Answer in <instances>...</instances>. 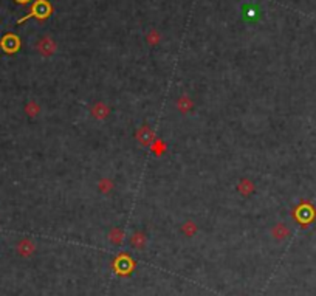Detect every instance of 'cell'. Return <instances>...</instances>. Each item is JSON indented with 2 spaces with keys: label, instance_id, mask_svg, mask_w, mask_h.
Instances as JSON below:
<instances>
[{
  "label": "cell",
  "instance_id": "cell-12",
  "mask_svg": "<svg viewBox=\"0 0 316 296\" xmlns=\"http://www.w3.org/2000/svg\"><path fill=\"white\" fill-rule=\"evenodd\" d=\"M113 188H115V183H113L112 178L104 177L98 182V191L103 192V194H109L110 191H113Z\"/></svg>",
  "mask_w": 316,
  "mask_h": 296
},
{
  "label": "cell",
  "instance_id": "cell-16",
  "mask_svg": "<svg viewBox=\"0 0 316 296\" xmlns=\"http://www.w3.org/2000/svg\"><path fill=\"white\" fill-rule=\"evenodd\" d=\"M16 2H17V3H28L30 0H16Z\"/></svg>",
  "mask_w": 316,
  "mask_h": 296
},
{
  "label": "cell",
  "instance_id": "cell-1",
  "mask_svg": "<svg viewBox=\"0 0 316 296\" xmlns=\"http://www.w3.org/2000/svg\"><path fill=\"white\" fill-rule=\"evenodd\" d=\"M51 13H53V8H51L48 0H36V2L33 3V6H31L30 13L26 16H23L22 19L17 21V23H22L25 21H28L30 17H36V19H39V21H45V19H48V17L51 16Z\"/></svg>",
  "mask_w": 316,
  "mask_h": 296
},
{
  "label": "cell",
  "instance_id": "cell-3",
  "mask_svg": "<svg viewBox=\"0 0 316 296\" xmlns=\"http://www.w3.org/2000/svg\"><path fill=\"white\" fill-rule=\"evenodd\" d=\"M137 140L143 146H150L152 143L155 141V133H153V130L150 129V126H147V124L141 126L137 132Z\"/></svg>",
  "mask_w": 316,
  "mask_h": 296
},
{
  "label": "cell",
  "instance_id": "cell-14",
  "mask_svg": "<svg viewBox=\"0 0 316 296\" xmlns=\"http://www.w3.org/2000/svg\"><path fill=\"white\" fill-rule=\"evenodd\" d=\"M25 112L28 116H38L41 113V106L36 101H30L28 104L25 106Z\"/></svg>",
  "mask_w": 316,
  "mask_h": 296
},
{
  "label": "cell",
  "instance_id": "cell-8",
  "mask_svg": "<svg viewBox=\"0 0 316 296\" xmlns=\"http://www.w3.org/2000/svg\"><path fill=\"white\" fill-rule=\"evenodd\" d=\"M237 191L243 197H250V195L254 194L256 185H254V182H253V180H250V178H242V180L237 183Z\"/></svg>",
  "mask_w": 316,
  "mask_h": 296
},
{
  "label": "cell",
  "instance_id": "cell-9",
  "mask_svg": "<svg viewBox=\"0 0 316 296\" xmlns=\"http://www.w3.org/2000/svg\"><path fill=\"white\" fill-rule=\"evenodd\" d=\"M272 236L276 239V240H284L290 236V228H288L285 223L282 222H277L276 225L272 228Z\"/></svg>",
  "mask_w": 316,
  "mask_h": 296
},
{
  "label": "cell",
  "instance_id": "cell-10",
  "mask_svg": "<svg viewBox=\"0 0 316 296\" xmlns=\"http://www.w3.org/2000/svg\"><path fill=\"white\" fill-rule=\"evenodd\" d=\"M192 107H194V101L191 100V96H188V95H182L177 100V109H178V112L180 113H183V115H186V113H189L192 110Z\"/></svg>",
  "mask_w": 316,
  "mask_h": 296
},
{
  "label": "cell",
  "instance_id": "cell-2",
  "mask_svg": "<svg viewBox=\"0 0 316 296\" xmlns=\"http://www.w3.org/2000/svg\"><path fill=\"white\" fill-rule=\"evenodd\" d=\"M90 113H92L95 120L104 121L107 116L110 115V107L107 106L104 101H96L92 107H90Z\"/></svg>",
  "mask_w": 316,
  "mask_h": 296
},
{
  "label": "cell",
  "instance_id": "cell-17",
  "mask_svg": "<svg viewBox=\"0 0 316 296\" xmlns=\"http://www.w3.org/2000/svg\"><path fill=\"white\" fill-rule=\"evenodd\" d=\"M240 296H245V295H240Z\"/></svg>",
  "mask_w": 316,
  "mask_h": 296
},
{
  "label": "cell",
  "instance_id": "cell-7",
  "mask_svg": "<svg viewBox=\"0 0 316 296\" xmlns=\"http://www.w3.org/2000/svg\"><path fill=\"white\" fill-rule=\"evenodd\" d=\"M130 245L135 248V250H144L147 245V234L146 233H143V231H135L132 233V236H130Z\"/></svg>",
  "mask_w": 316,
  "mask_h": 296
},
{
  "label": "cell",
  "instance_id": "cell-13",
  "mask_svg": "<svg viewBox=\"0 0 316 296\" xmlns=\"http://www.w3.org/2000/svg\"><path fill=\"white\" fill-rule=\"evenodd\" d=\"M182 233L186 237H192L195 233H197V225L192 220H186L183 225H182Z\"/></svg>",
  "mask_w": 316,
  "mask_h": 296
},
{
  "label": "cell",
  "instance_id": "cell-15",
  "mask_svg": "<svg viewBox=\"0 0 316 296\" xmlns=\"http://www.w3.org/2000/svg\"><path fill=\"white\" fill-rule=\"evenodd\" d=\"M146 41L150 43V45H157V43L160 42V33L155 31V30H152V31L146 36Z\"/></svg>",
  "mask_w": 316,
  "mask_h": 296
},
{
  "label": "cell",
  "instance_id": "cell-6",
  "mask_svg": "<svg viewBox=\"0 0 316 296\" xmlns=\"http://www.w3.org/2000/svg\"><path fill=\"white\" fill-rule=\"evenodd\" d=\"M34 251H36V245H34V242L30 239H22V240H19V244H17V253H19L22 257L33 256Z\"/></svg>",
  "mask_w": 316,
  "mask_h": 296
},
{
  "label": "cell",
  "instance_id": "cell-11",
  "mask_svg": "<svg viewBox=\"0 0 316 296\" xmlns=\"http://www.w3.org/2000/svg\"><path fill=\"white\" fill-rule=\"evenodd\" d=\"M107 239L113 245H121L124 242V230L120 227H113L109 233H107Z\"/></svg>",
  "mask_w": 316,
  "mask_h": 296
},
{
  "label": "cell",
  "instance_id": "cell-4",
  "mask_svg": "<svg viewBox=\"0 0 316 296\" xmlns=\"http://www.w3.org/2000/svg\"><path fill=\"white\" fill-rule=\"evenodd\" d=\"M38 51L45 58H50L51 55H55V51H56L55 41H53L51 38H48V36H45V38H42L38 42Z\"/></svg>",
  "mask_w": 316,
  "mask_h": 296
},
{
  "label": "cell",
  "instance_id": "cell-5",
  "mask_svg": "<svg viewBox=\"0 0 316 296\" xmlns=\"http://www.w3.org/2000/svg\"><path fill=\"white\" fill-rule=\"evenodd\" d=\"M0 47L3 48L5 53H16L21 48V41L16 34H6L0 42Z\"/></svg>",
  "mask_w": 316,
  "mask_h": 296
}]
</instances>
